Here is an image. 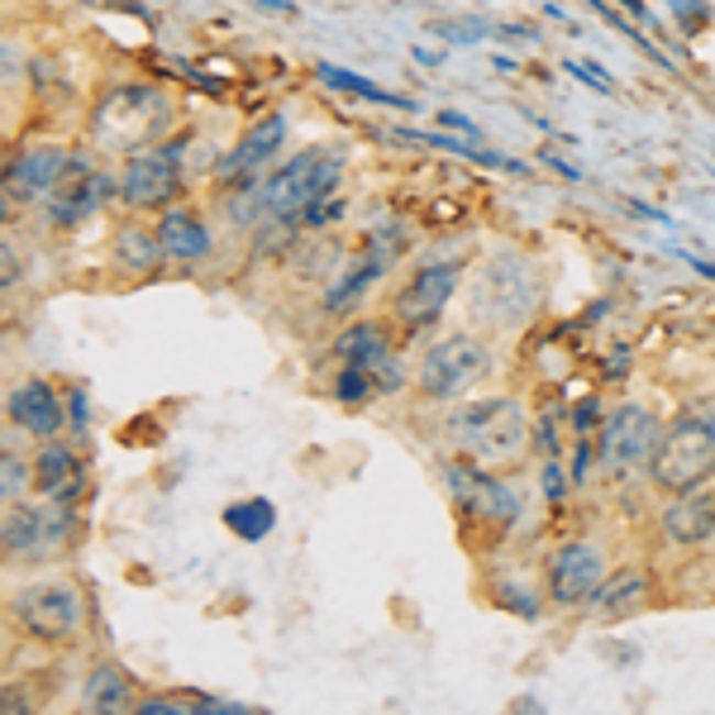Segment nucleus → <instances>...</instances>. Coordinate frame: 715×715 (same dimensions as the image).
Masks as SVG:
<instances>
[{"instance_id":"39448f33","label":"nucleus","mask_w":715,"mask_h":715,"mask_svg":"<svg viewBox=\"0 0 715 715\" xmlns=\"http://www.w3.org/2000/svg\"><path fill=\"white\" fill-rule=\"evenodd\" d=\"M486 372V349L468 334H449L420 358V392L435 400L458 396L468 382H477Z\"/></svg>"},{"instance_id":"2eb2a0df","label":"nucleus","mask_w":715,"mask_h":715,"mask_svg":"<svg viewBox=\"0 0 715 715\" xmlns=\"http://www.w3.org/2000/svg\"><path fill=\"white\" fill-rule=\"evenodd\" d=\"M663 535L678 543H701L715 535V496L701 492H682L672 506L663 510Z\"/></svg>"},{"instance_id":"393cba45","label":"nucleus","mask_w":715,"mask_h":715,"mask_svg":"<svg viewBox=\"0 0 715 715\" xmlns=\"http://www.w3.org/2000/svg\"><path fill=\"white\" fill-rule=\"evenodd\" d=\"M38 535H43V515L29 510V506H10L6 510V553H34L38 549Z\"/></svg>"},{"instance_id":"c756f323","label":"nucleus","mask_w":715,"mask_h":715,"mask_svg":"<svg viewBox=\"0 0 715 715\" xmlns=\"http://www.w3.org/2000/svg\"><path fill=\"white\" fill-rule=\"evenodd\" d=\"M563 492H568V477H563V468H558L553 458H549V463H543V496H549V501H558Z\"/></svg>"},{"instance_id":"473e14b6","label":"nucleus","mask_w":715,"mask_h":715,"mask_svg":"<svg viewBox=\"0 0 715 715\" xmlns=\"http://www.w3.org/2000/svg\"><path fill=\"white\" fill-rule=\"evenodd\" d=\"M592 425H596V400H582V406H578V429L586 435Z\"/></svg>"},{"instance_id":"f3484780","label":"nucleus","mask_w":715,"mask_h":715,"mask_svg":"<svg viewBox=\"0 0 715 715\" xmlns=\"http://www.w3.org/2000/svg\"><path fill=\"white\" fill-rule=\"evenodd\" d=\"M644 596H649V578L639 568H625L615 578H601V586L592 592V610L601 620H620V615L644 606Z\"/></svg>"},{"instance_id":"f257e3e1","label":"nucleus","mask_w":715,"mask_h":715,"mask_svg":"<svg viewBox=\"0 0 715 715\" xmlns=\"http://www.w3.org/2000/svg\"><path fill=\"white\" fill-rule=\"evenodd\" d=\"M449 439L458 443V453H463L468 463L506 468L529 449V420H525L520 400L492 396V400H477V406L453 410Z\"/></svg>"},{"instance_id":"bb28decb","label":"nucleus","mask_w":715,"mask_h":715,"mask_svg":"<svg viewBox=\"0 0 715 715\" xmlns=\"http://www.w3.org/2000/svg\"><path fill=\"white\" fill-rule=\"evenodd\" d=\"M400 239H406V234H400L396 224H382L377 234H372V239L363 243V263H367L372 272H377V277H382V272L396 263V253H400Z\"/></svg>"},{"instance_id":"9d476101","label":"nucleus","mask_w":715,"mask_h":715,"mask_svg":"<svg viewBox=\"0 0 715 715\" xmlns=\"http://www.w3.org/2000/svg\"><path fill=\"white\" fill-rule=\"evenodd\" d=\"M601 553L592 543H563L553 558H549V596L558 606H578V601H592V592L601 586Z\"/></svg>"},{"instance_id":"4be33fe9","label":"nucleus","mask_w":715,"mask_h":715,"mask_svg":"<svg viewBox=\"0 0 715 715\" xmlns=\"http://www.w3.org/2000/svg\"><path fill=\"white\" fill-rule=\"evenodd\" d=\"M224 525L234 529L239 539L257 543V539H267V535H272V525H277V506H272V501H263V496L239 501V506H229V510H224Z\"/></svg>"},{"instance_id":"1a4fd4ad","label":"nucleus","mask_w":715,"mask_h":715,"mask_svg":"<svg viewBox=\"0 0 715 715\" xmlns=\"http://www.w3.org/2000/svg\"><path fill=\"white\" fill-rule=\"evenodd\" d=\"M177 157H172L167 148H153V153H134L124 163V177H120V196L124 206L134 210H153L163 206V200L177 191Z\"/></svg>"},{"instance_id":"f03ea898","label":"nucleus","mask_w":715,"mask_h":715,"mask_svg":"<svg viewBox=\"0 0 715 715\" xmlns=\"http://www.w3.org/2000/svg\"><path fill=\"white\" fill-rule=\"evenodd\" d=\"M649 477H653V486H663L672 496L696 492L701 482H711L715 477V415H682V420L658 439Z\"/></svg>"},{"instance_id":"7ed1b4c3","label":"nucleus","mask_w":715,"mask_h":715,"mask_svg":"<svg viewBox=\"0 0 715 715\" xmlns=\"http://www.w3.org/2000/svg\"><path fill=\"white\" fill-rule=\"evenodd\" d=\"M339 182V157L324 148H306L296 153L292 163L272 177L257 182V200H263V215H300L306 206H315L324 191H334Z\"/></svg>"},{"instance_id":"dca6fc26","label":"nucleus","mask_w":715,"mask_h":715,"mask_svg":"<svg viewBox=\"0 0 715 715\" xmlns=\"http://www.w3.org/2000/svg\"><path fill=\"white\" fill-rule=\"evenodd\" d=\"M157 239H163L167 257H177V263H196V257L210 253V229L200 224L196 210H167L163 224H157Z\"/></svg>"},{"instance_id":"f704fd0d","label":"nucleus","mask_w":715,"mask_h":715,"mask_svg":"<svg viewBox=\"0 0 715 715\" xmlns=\"http://www.w3.org/2000/svg\"><path fill=\"white\" fill-rule=\"evenodd\" d=\"M620 6H629V10L639 14V20H649V14H644V6H639V0H620Z\"/></svg>"},{"instance_id":"423d86ee","label":"nucleus","mask_w":715,"mask_h":715,"mask_svg":"<svg viewBox=\"0 0 715 715\" xmlns=\"http://www.w3.org/2000/svg\"><path fill=\"white\" fill-rule=\"evenodd\" d=\"M14 620H20L29 635L43 639V644H57V639H72L81 625V606L72 596V586L63 582H34L14 596Z\"/></svg>"},{"instance_id":"f8f14e48","label":"nucleus","mask_w":715,"mask_h":715,"mask_svg":"<svg viewBox=\"0 0 715 715\" xmlns=\"http://www.w3.org/2000/svg\"><path fill=\"white\" fill-rule=\"evenodd\" d=\"M100 114H124V124L106 129V143H114V148H129V143L148 139L153 129L163 124V100H157L153 91H114Z\"/></svg>"},{"instance_id":"0eeeda50","label":"nucleus","mask_w":715,"mask_h":715,"mask_svg":"<svg viewBox=\"0 0 715 715\" xmlns=\"http://www.w3.org/2000/svg\"><path fill=\"white\" fill-rule=\"evenodd\" d=\"M449 492L458 496L472 520H492V525H510L520 515V492H510L506 482L486 477L477 463H449Z\"/></svg>"},{"instance_id":"6e6552de","label":"nucleus","mask_w":715,"mask_h":715,"mask_svg":"<svg viewBox=\"0 0 715 715\" xmlns=\"http://www.w3.org/2000/svg\"><path fill=\"white\" fill-rule=\"evenodd\" d=\"M453 292H458V263H435V267L415 272L410 286L396 296L400 324H406L410 334H420V329H429V324L439 320V310L449 306Z\"/></svg>"},{"instance_id":"ddd939ff","label":"nucleus","mask_w":715,"mask_h":715,"mask_svg":"<svg viewBox=\"0 0 715 715\" xmlns=\"http://www.w3.org/2000/svg\"><path fill=\"white\" fill-rule=\"evenodd\" d=\"M10 420H20L29 435H38V439H57L67 410H63V400H57V392L48 382H24L10 392Z\"/></svg>"},{"instance_id":"6ab92c4d","label":"nucleus","mask_w":715,"mask_h":715,"mask_svg":"<svg viewBox=\"0 0 715 715\" xmlns=\"http://www.w3.org/2000/svg\"><path fill=\"white\" fill-rule=\"evenodd\" d=\"M77 482H81V472H77V458H72L67 443H43L38 449V463H34V486L43 496H72L77 492Z\"/></svg>"},{"instance_id":"aec40b11","label":"nucleus","mask_w":715,"mask_h":715,"mask_svg":"<svg viewBox=\"0 0 715 715\" xmlns=\"http://www.w3.org/2000/svg\"><path fill=\"white\" fill-rule=\"evenodd\" d=\"M114 257H120L124 272L143 277V272H157V263L167 257V249H163V239L143 234V229H124V234L114 239Z\"/></svg>"},{"instance_id":"412c9836","label":"nucleus","mask_w":715,"mask_h":715,"mask_svg":"<svg viewBox=\"0 0 715 715\" xmlns=\"http://www.w3.org/2000/svg\"><path fill=\"white\" fill-rule=\"evenodd\" d=\"M334 353L339 358H349V363H363V367H377L382 358H386V329L382 324H353V329H343L339 343H334Z\"/></svg>"},{"instance_id":"2f4dec72","label":"nucleus","mask_w":715,"mask_h":715,"mask_svg":"<svg viewBox=\"0 0 715 715\" xmlns=\"http://www.w3.org/2000/svg\"><path fill=\"white\" fill-rule=\"evenodd\" d=\"M682 20H706V0H668Z\"/></svg>"},{"instance_id":"cd10ccee","label":"nucleus","mask_w":715,"mask_h":715,"mask_svg":"<svg viewBox=\"0 0 715 715\" xmlns=\"http://www.w3.org/2000/svg\"><path fill=\"white\" fill-rule=\"evenodd\" d=\"M372 367H363V363H349L339 372V382H334V396L343 400V406H363V400L372 396V377H367Z\"/></svg>"},{"instance_id":"5701e85b","label":"nucleus","mask_w":715,"mask_h":715,"mask_svg":"<svg viewBox=\"0 0 715 715\" xmlns=\"http://www.w3.org/2000/svg\"><path fill=\"white\" fill-rule=\"evenodd\" d=\"M129 682H124V672L120 668H96L91 678H86V692H81V701L91 711H124L129 706Z\"/></svg>"},{"instance_id":"a878e982","label":"nucleus","mask_w":715,"mask_h":715,"mask_svg":"<svg viewBox=\"0 0 715 715\" xmlns=\"http://www.w3.org/2000/svg\"><path fill=\"white\" fill-rule=\"evenodd\" d=\"M372 282H377V272H372L367 263H363V257H358V263H353V272H349V277H343L339 286H334V292H329L324 296V310H334V315H343V310H349V306H358V300H363V292H367V286Z\"/></svg>"},{"instance_id":"20e7f679","label":"nucleus","mask_w":715,"mask_h":715,"mask_svg":"<svg viewBox=\"0 0 715 715\" xmlns=\"http://www.w3.org/2000/svg\"><path fill=\"white\" fill-rule=\"evenodd\" d=\"M658 439H663V429H658V420L649 410L644 406H620L606 425H601V449H596L601 472H606L610 482L629 477L635 468L653 463Z\"/></svg>"},{"instance_id":"72a5a7b5","label":"nucleus","mask_w":715,"mask_h":715,"mask_svg":"<svg viewBox=\"0 0 715 715\" xmlns=\"http://www.w3.org/2000/svg\"><path fill=\"white\" fill-rule=\"evenodd\" d=\"M0 253H6V282H14V243L6 239V249H0Z\"/></svg>"},{"instance_id":"b1692460","label":"nucleus","mask_w":715,"mask_h":715,"mask_svg":"<svg viewBox=\"0 0 715 715\" xmlns=\"http://www.w3.org/2000/svg\"><path fill=\"white\" fill-rule=\"evenodd\" d=\"M320 81H324V86H334V91H353V96H363V100H372V106H400V110L410 106V100H400V96L386 91V86L367 81V77H358V72H343V67H334V63H320Z\"/></svg>"},{"instance_id":"7c9ffc66","label":"nucleus","mask_w":715,"mask_h":715,"mask_svg":"<svg viewBox=\"0 0 715 715\" xmlns=\"http://www.w3.org/2000/svg\"><path fill=\"white\" fill-rule=\"evenodd\" d=\"M343 215V200H329V206H320V200H315V206H306V220L310 224H329V220H339Z\"/></svg>"},{"instance_id":"c85d7f7f","label":"nucleus","mask_w":715,"mask_h":715,"mask_svg":"<svg viewBox=\"0 0 715 715\" xmlns=\"http://www.w3.org/2000/svg\"><path fill=\"white\" fill-rule=\"evenodd\" d=\"M24 482H29V468H24L20 458H14V453L6 449V458H0V496L14 501V496L24 492Z\"/></svg>"},{"instance_id":"9b49d317","label":"nucleus","mask_w":715,"mask_h":715,"mask_svg":"<svg viewBox=\"0 0 715 715\" xmlns=\"http://www.w3.org/2000/svg\"><path fill=\"white\" fill-rule=\"evenodd\" d=\"M53 220H81V215H91L100 206V196H106V177L96 172L91 157H67V167L57 172L53 182Z\"/></svg>"},{"instance_id":"4468645a","label":"nucleus","mask_w":715,"mask_h":715,"mask_svg":"<svg viewBox=\"0 0 715 715\" xmlns=\"http://www.w3.org/2000/svg\"><path fill=\"white\" fill-rule=\"evenodd\" d=\"M282 139H286V120H282V114H263V120H257V124L249 129V134H243L239 148L220 163V177L239 182L243 172H253L257 163H267V157L282 148Z\"/></svg>"},{"instance_id":"a211bd4d","label":"nucleus","mask_w":715,"mask_h":715,"mask_svg":"<svg viewBox=\"0 0 715 715\" xmlns=\"http://www.w3.org/2000/svg\"><path fill=\"white\" fill-rule=\"evenodd\" d=\"M67 167V157L57 153V148H34V153H24L20 163L10 167V191H20V196H38V191H53V182H57V172Z\"/></svg>"}]
</instances>
